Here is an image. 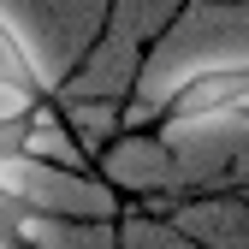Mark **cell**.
<instances>
[{"label":"cell","instance_id":"6da1fadb","mask_svg":"<svg viewBox=\"0 0 249 249\" xmlns=\"http://www.w3.org/2000/svg\"><path fill=\"white\" fill-rule=\"evenodd\" d=\"M237 113H249V59H202L160 89V101L148 107V124L154 137H172V131L237 119Z\"/></svg>","mask_w":249,"mask_h":249}]
</instances>
